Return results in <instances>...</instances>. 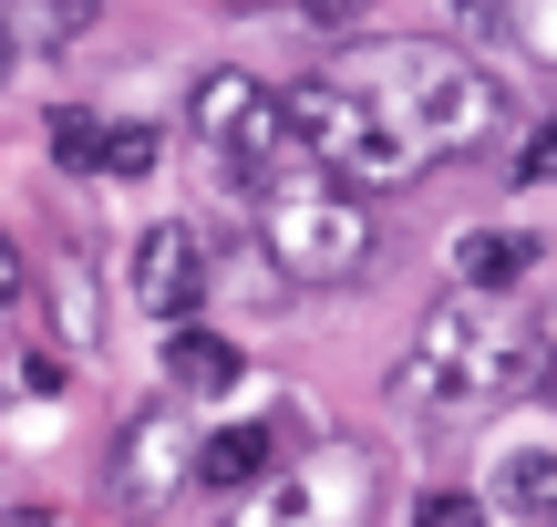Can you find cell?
<instances>
[{
    "mask_svg": "<svg viewBox=\"0 0 557 527\" xmlns=\"http://www.w3.org/2000/svg\"><path fill=\"white\" fill-rule=\"evenodd\" d=\"M517 176H527V186H557V124H537V135H527Z\"/></svg>",
    "mask_w": 557,
    "mask_h": 527,
    "instance_id": "ffe728a7",
    "label": "cell"
},
{
    "mask_svg": "<svg viewBox=\"0 0 557 527\" xmlns=\"http://www.w3.org/2000/svg\"><path fill=\"white\" fill-rule=\"evenodd\" d=\"M259 248H269L278 280L341 290V280H361V269H372V207H361L341 176H320V166L299 156L289 176L259 186Z\"/></svg>",
    "mask_w": 557,
    "mask_h": 527,
    "instance_id": "7a4b0ae2",
    "label": "cell"
},
{
    "mask_svg": "<svg viewBox=\"0 0 557 527\" xmlns=\"http://www.w3.org/2000/svg\"><path fill=\"white\" fill-rule=\"evenodd\" d=\"M11 62H21V32H11V21H0V83H11Z\"/></svg>",
    "mask_w": 557,
    "mask_h": 527,
    "instance_id": "603a6c76",
    "label": "cell"
},
{
    "mask_svg": "<svg viewBox=\"0 0 557 527\" xmlns=\"http://www.w3.org/2000/svg\"><path fill=\"white\" fill-rule=\"evenodd\" d=\"M238 342L227 331H207V321H165V383L176 393H238Z\"/></svg>",
    "mask_w": 557,
    "mask_h": 527,
    "instance_id": "30bf717a",
    "label": "cell"
},
{
    "mask_svg": "<svg viewBox=\"0 0 557 527\" xmlns=\"http://www.w3.org/2000/svg\"><path fill=\"white\" fill-rule=\"evenodd\" d=\"M21 393H62V352H32L21 363Z\"/></svg>",
    "mask_w": 557,
    "mask_h": 527,
    "instance_id": "7402d4cb",
    "label": "cell"
},
{
    "mask_svg": "<svg viewBox=\"0 0 557 527\" xmlns=\"http://www.w3.org/2000/svg\"><path fill=\"white\" fill-rule=\"evenodd\" d=\"M506 331H517V321H496L475 290H465V301H444V310H423L413 352H403V372H393L403 404H423V414H475V404H496Z\"/></svg>",
    "mask_w": 557,
    "mask_h": 527,
    "instance_id": "277c9868",
    "label": "cell"
},
{
    "mask_svg": "<svg viewBox=\"0 0 557 527\" xmlns=\"http://www.w3.org/2000/svg\"><path fill=\"white\" fill-rule=\"evenodd\" d=\"M475 21L506 32V41H527L537 62H557V0H475Z\"/></svg>",
    "mask_w": 557,
    "mask_h": 527,
    "instance_id": "5bb4252c",
    "label": "cell"
},
{
    "mask_svg": "<svg viewBox=\"0 0 557 527\" xmlns=\"http://www.w3.org/2000/svg\"><path fill=\"white\" fill-rule=\"evenodd\" d=\"M289 135H299V156H310L320 176H341V186H413V176H423L413 135H403V124L382 114L351 73L289 83Z\"/></svg>",
    "mask_w": 557,
    "mask_h": 527,
    "instance_id": "3957f363",
    "label": "cell"
},
{
    "mask_svg": "<svg viewBox=\"0 0 557 527\" xmlns=\"http://www.w3.org/2000/svg\"><path fill=\"white\" fill-rule=\"evenodd\" d=\"M176 476H197V445L176 434V404H145L124 425V445H114V487L124 497H165Z\"/></svg>",
    "mask_w": 557,
    "mask_h": 527,
    "instance_id": "52a82bcc",
    "label": "cell"
},
{
    "mask_svg": "<svg viewBox=\"0 0 557 527\" xmlns=\"http://www.w3.org/2000/svg\"><path fill=\"white\" fill-rule=\"evenodd\" d=\"M218 11H259V0H218Z\"/></svg>",
    "mask_w": 557,
    "mask_h": 527,
    "instance_id": "cb8c5ba5",
    "label": "cell"
},
{
    "mask_svg": "<svg viewBox=\"0 0 557 527\" xmlns=\"http://www.w3.org/2000/svg\"><path fill=\"white\" fill-rule=\"evenodd\" d=\"M103 135H114V124H94L83 103H62L52 114V166L62 176H103Z\"/></svg>",
    "mask_w": 557,
    "mask_h": 527,
    "instance_id": "9a60e30c",
    "label": "cell"
},
{
    "mask_svg": "<svg viewBox=\"0 0 557 527\" xmlns=\"http://www.w3.org/2000/svg\"><path fill=\"white\" fill-rule=\"evenodd\" d=\"M278 114V94L259 73H238V62H218V73H197V94H186V124H197L207 145H248V124Z\"/></svg>",
    "mask_w": 557,
    "mask_h": 527,
    "instance_id": "ba28073f",
    "label": "cell"
},
{
    "mask_svg": "<svg viewBox=\"0 0 557 527\" xmlns=\"http://www.w3.org/2000/svg\"><path fill=\"white\" fill-rule=\"evenodd\" d=\"M465 11H475V0H465Z\"/></svg>",
    "mask_w": 557,
    "mask_h": 527,
    "instance_id": "484cf974",
    "label": "cell"
},
{
    "mask_svg": "<svg viewBox=\"0 0 557 527\" xmlns=\"http://www.w3.org/2000/svg\"><path fill=\"white\" fill-rule=\"evenodd\" d=\"M299 11H310L320 32H351V21H372V0H299Z\"/></svg>",
    "mask_w": 557,
    "mask_h": 527,
    "instance_id": "44dd1931",
    "label": "cell"
},
{
    "mask_svg": "<svg viewBox=\"0 0 557 527\" xmlns=\"http://www.w3.org/2000/svg\"><path fill=\"white\" fill-rule=\"evenodd\" d=\"M413 527H485V497H465V487H434L413 507Z\"/></svg>",
    "mask_w": 557,
    "mask_h": 527,
    "instance_id": "ac0fdd59",
    "label": "cell"
},
{
    "mask_svg": "<svg viewBox=\"0 0 557 527\" xmlns=\"http://www.w3.org/2000/svg\"><path fill=\"white\" fill-rule=\"evenodd\" d=\"M496 507L517 527H557V445H506L496 455Z\"/></svg>",
    "mask_w": 557,
    "mask_h": 527,
    "instance_id": "7c38bea8",
    "label": "cell"
},
{
    "mask_svg": "<svg viewBox=\"0 0 557 527\" xmlns=\"http://www.w3.org/2000/svg\"><path fill=\"white\" fill-rule=\"evenodd\" d=\"M527 269H537V238H527V228H465L455 238V280L475 290V301H506Z\"/></svg>",
    "mask_w": 557,
    "mask_h": 527,
    "instance_id": "9c48e42d",
    "label": "cell"
},
{
    "mask_svg": "<svg viewBox=\"0 0 557 527\" xmlns=\"http://www.w3.org/2000/svg\"><path fill=\"white\" fill-rule=\"evenodd\" d=\"M156 156H165V145H156V124H114V135H103V176H124V186H135V176H156Z\"/></svg>",
    "mask_w": 557,
    "mask_h": 527,
    "instance_id": "e0dca14e",
    "label": "cell"
},
{
    "mask_svg": "<svg viewBox=\"0 0 557 527\" xmlns=\"http://www.w3.org/2000/svg\"><path fill=\"white\" fill-rule=\"evenodd\" d=\"M351 83L382 103V114L413 135L423 166H455V156H485V145L506 135V94L485 62L444 52V41H372V52L351 62Z\"/></svg>",
    "mask_w": 557,
    "mask_h": 527,
    "instance_id": "6da1fadb",
    "label": "cell"
},
{
    "mask_svg": "<svg viewBox=\"0 0 557 527\" xmlns=\"http://www.w3.org/2000/svg\"><path fill=\"white\" fill-rule=\"evenodd\" d=\"M52 321H62V342H94V331H103V310H94V280H83L73 259L52 269Z\"/></svg>",
    "mask_w": 557,
    "mask_h": 527,
    "instance_id": "2e32d148",
    "label": "cell"
},
{
    "mask_svg": "<svg viewBox=\"0 0 557 527\" xmlns=\"http://www.w3.org/2000/svg\"><path fill=\"white\" fill-rule=\"evenodd\" d=\"M537 331H547V342H557V310H547V321H537Z\"/></svg>",
    "mask_w": 557,
    "mask_h": 527,
    "instance_id": "d4e9b609",
    "label": "cell"
},
{
    "mask_svg": "<svg viewBox=\"0 0 557 527\" xmlns=\"http://www.w3.org/2000/svg\"><path fill=\"white\" fill-rule=\"evenodd\" d=\"M11 32H21V52H62V41L94 32V0H21Z\"/></svg>",
    "mask_w": 557,
    "mask_h": 527,
    "instance_id": "4fadbf2b",
    "label": "cell"
},
{
    "mask_svg": "<svg viewBox=\"0 0 557 527\" xmlns=\"http://www.w3.org/2000/svg\"><path fill=\"white\" fill-rule=\"evenodd\" d=\"M361 517H372V455L361 445H310L248 507V527H361Z\"/></svg>",
    "mask_w": 557,
    "mask_h": 527,
    "instance_id": "5b68a950",
    "label": "cell"
},
{
    "mask_svg": "<svg viewBox=\"0 0 557 527\" xmlns=\"http://www.w3.org/2000/svg\"><path fill=\"white\" fill-rule=\"evenodd\" d=\"M135 301L156 310V321H197L207 310V248H197V228H145L135 238Z\"/></svg>",
    "mask_w": 557,
    "mask_h": 527,
    "instance_id": "8992f818",
    "label": "cell"
},
{
    "mask_svg": "<svg viewBox=\"0 0 557 527\" xmlns=\"http://www.w3.org/2000/svg\"><path fill=\"white\" fill-rule=\"evenodd\" d=\"M21 301H32V259H21V238L0 228V310H21Z\"/></svg>",
    "mask_w": 557,
    "mask_h": 527,
    "instance_id": "d6986e66",
    "label": "cell"
},
{
    "mask_svg": "<svg viewBox=\"0 0 557 527\" xmlns=\"http://www.w3.org/2000/svg\"><path fill=\"white\" fill-rule=\"evenodd\" d=\"M269 476H278V434L269 425H218L197 445V487H227V497H238V487H269Z\"/></svg>",
    "mask_w": 557,
    "mask_h": 527,
    "instance_id": "8fae6325",
    "label": "cell"
}]
</instances>
